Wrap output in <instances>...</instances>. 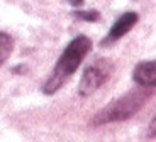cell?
<instances>
[{
    "label": "cell",
    "instance_id": "cell-1",
    "mask_svg": "<svg viewBox=\"0 0 156 142\" xmlns=\"http://www.w3.org/2000/svg\"><path fill=\"white\" fill-rule=\"evenodd\" d=\"M92 49V41L87 36H78L65 47L63 54L59 56L58 63L55 64L49 78L43 85L44 95H55L58 90H61L66 81L73 76V73L80 68L82 61Z\"/></svg>",
    "mask_w": 156,
    "mask_h": 142
},
{
    "label": "cell",
    "instance_id": "cell-2",
    "mask_svg": "<svg viewBox=\"0 0 156 142\" xmlns=\"http://www.w3.org/2000/svg\"><path fill=\"white\" fill-rule=\"evenodd\" d=\"M153 92H154V88H151V86H139V88L124 93L122 96L112 100L100 112H97L92 119V125H105V123L122 122V120L131 119L153 96Z\"/></svg>",
    "mask_w": 156,
    "mask_h": 142
},
{
    "label": "cell",
    "instance_id": "cell-3",
    "mask_svg": "<svg viewBox=\"0 0 156 142\" xmlns=\"http://www.w3.org/2000/svg\"><path fill=\"white\" fill-rule=\"evenodd\" d=\"M114 69V64L110 59H95L85 68L82 74V80L78 83V93L80 96H88L95 93L102 85L110 78V73Z\"/></svg>",
    "mask_w": 156,
    "mask_h": 142
},
{
    "label": "cell",
    "instance_id": "cell-4",
    "mask_svg": "<svg viewBox=\"0 0 156 142\" xmlns=\"http://www.w3.org/2000/svg\"><path fill=\"white\" fill-rule=\"evenodd\" d=\"M137 20H139V16H137L136 12H126V14H122V16L114 22V26L110 27L109 34L105 36V39H104L100 44L102 46H109L112 42L119 41V39L124 37V36L136 26Z\"/></svg>",
    "mask_w": 156,
    "mask_h": 142
},
{
    "label": "cell",
    "instance_id": "cell-5",
    "mask_svg": "<svg viewBox=\"0 0 156 142\" xmlns=\"http://www.w3.org/2000/svg\"><path fill=\"white\" fill-rule=\"evenodd\" d=\"M133 80L139 86H151L154 88L156 85V63L154 61H141L136 64L133 71Z\"/></svg>",
    "mask_w": 156,
    "mask_h": 142
},
{
    "label": "cell",
    "instance_id": "cell-6",
    "mask_svg": "<svg viewBox=\"0 0 156 142\" xmlns=\"http://www.w3.org/2000/svg\"><path fill=\"white\" fill-rule=\"evenodd\" d=\"M12 51H14V39H12V36L0 31V66L10 58Z\"/></svg>",
    "mask_w": 156,
    "mask_h": 142
},
{
    "label": "cell",
    "instance_id": "cell-7",
    "mask_svg": "<svg viewBox=\"0 0 156 142\" xmlns=\"http://www.w3.org/2000/svg\"><path fill=\"white\" fill-rule=\"evenodd\" d=\"M73 16L80 20H85V22H97L100 19V14L97 10H75Z\"/></svg>",
    "mask_w": 156,
    "mask_h": 142
},
{
    "label": "cell",
    "instance_id": "cell-8",
    "mask_svg": "<svg viewBox=\"0 0 156 142\" xmlns=\"http://www.w3.org/2000/svg\"><path fill=\"white\" fill-rule=\"evenodd\" d=\"M154 123H156V119H153V120H151V123H149V132H148V135H149V139H153V137H154V134H156V129H154Z\"/></svg>",
    "mask_w": 156,
    "mask_h": 142
},
{
    "label": "cell",
    "instance_id": "cell-9",
    "mask_svg": "<svg viewBox=\"0 0 156 142\" xmlns=\"http://www.w3.org/2000/svg\"><path fill=\"white\" fill-rule=\"evenodd\" d=\"M73 7H80V5H83V0H68Z\"/></svg>",
    "mask_w": 156,
    "mask_h": 142
}]
</instances>
